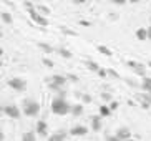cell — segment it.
I'll return each instance as SVG.
<instances>
[{"mask_svg": "<svg viewBox=\"0 0 151 141\" xmlns=\"http://www.w3.org/2000/svg\"><path fill=\"white\" fill-rule=\"evenodd\" d=\"M52 113L57 116H65L68 113H71V105L65 100V96L62 95H57V96L52 100Z\"/></svg>", "mask_w": 151, "mask_h": 141, "instance_id": "1", "label": "cell"}, {"mask_svg": "<svg viewBox=\"0 0 151 141\" xmlns=\"http://www.w3.org/2000/svg\"><path fill=\"white\" fill-rule=\"evenodd\" d=\"M67 80H68L67 75H52V76H47V78H45V83L48 85L50 90L58 91V95H62V96H63L62 86H65Z\"/></svg>", "mask_w": 151, "mask_h": 141, "instance_id": "2", "label": "cell"}, {"mask_svg": "<svg viewBox=\"0 0 151 141\" xmlns=\"http://www.w3.org/2000/svg\"><path fill=\"white\" fill-rule=\"evenodd\" d=\"M22 113L25 116H37L40 113V103L30 98H25L22 103Z\"/></svg>", "mask_w": 151, "mask_h": 141, "instance_id": "3", "label": "cell"}, {"mask_svg": "<svg viewBox=\"0 0 151 141\" xmlns=\"http://www.w3.org/2000/svg\"><path fill=\"white\" fill-rule=\"evenodd\" d=\"M7 85H9L12 90H15V91H25V88H27V81L23 78H9L7 80Z\"/></svg>", "mask_w": 151, "mask_h": 141, "instance_id": "4", "label": "cell"}, {"mask_svg": "<svg viewBox=\"0 0 151 141\" xmlns=\"http://www.w3.org/2000/svg\"><path fill=\"white\" fill-rule=\"evenodd\" d=\"M28 15H30V18L37 23V25H40V27H47V25H48V18L43 17L42 13H38V12H37V9H30V10H28Z\"/></svg>", "mask_w": 151, "mask_h": 141, "instance_id": "5", "label": "cell"}, {"mask_svg": "<svg viewBox=\"0 0 151 141\" xmlns=\"http://www.w3.org/2000/svg\"><path fill=\"white\" fill-rule=\"evenodd\" d=\"M126 65H128V68H131V70L136 73V75H139V76H143L145 78V73H146V66L143 65V63H139V62H134V60H129V62H126Z\"/></svg>", "mask_w": 151, "mask_h": 141, "instance_id": "6", "label": "cell"}, {"mask_svg": "<svg viewBox=\"0 0 151 141\" xmlns=\"http://www.w3.org/2000/svg\"><path fill=\"white\" fill-rule=\"evenodd\" d=\"M2 110H4V113L9 116V118H14V119L20 118V113H22L17 105H7V106H4Z\"/></svg>", "mask_w": 151, "mask_h": 141, "instance_id": "7", "label": "cell"}, {"mask_svg": "<svg viewBox=\"0 0 151 141\" xmlns=\"http://www.w3.org/2000/svg\"><path fill=\"white\" fill-rule=\"evenodd\" d=\"M86 133H88V128H86V126H83V124H75V126L70 129L71 136H85Z\"/></svg>", "mask_w": 151, "mask_h": 141, "instance_id": "8", "label": "cell"}, {"mask_svg": "<svg viewBox=\"0 0 151 141\" xmlns=\"http://www.w3.org/2000/svg\"><path fill=\"white\" fill-rule=\"evenodd\" d=\"M116 136L120 138L121 141H128V140H131V131H129L128 126H121L116 131Z\"/></svg>", "mask_w": 151, "mask_h": 141, "instance_id": "9", "label": "cell"}, {"mask_svg": "<svg viewBox=\"0 0 151 141\" xmlns=\"http://www.w3.org/2000/svg\"><path fill=\"white\" fill-rule=\"evenodd\" d=\"M101 116L100 115H95V116H91V129L93 131H100L101 129Z\"/></svg>", "mask_w": 151, "mask_h": 141, "instance_id": "10", "label": "cell"}, {"mask_svg": "<svg viewBox=\"0 0 151 141\" xmlns=\"http://www.w3.org/2000/svg\"><path fill=\"white\" fill-rule=\"evenodd\" d=\"M141 90L145 93H151V76H145L141 80Z\"/></svg>", "mask_w": 151, "mask_h": 141, "instance_id": "11", "label": "cell"}, {"mask_svg": "<svg viewBox=\"0 0 151 141\" xmlns=\"http://www.w3.org/2000/svg\"><path fill=\"white\" fill-rule=\"evenodd\" d=\"M37 133H38L40 136H47V123H45L43 119H40V121L37 123Z\"/></svg>", "mask_w": 151, "mask_h": 141, "instance_id": "12", "label": "cell"}, {"mask_svg": "<svg viewBox=\"0 0 151 141\" xmlns=\"http://www.w3.org/2000/svg\"><path fill=\"white\" fill-rule=\"evenodd\" d=\"M48 141H65V133L63 131H57L48 138Z\"/></svg>", "mask_w": 151, "mask_h": 141, "instance_id": "13", "label": "cell"}, {"mask_svg": "<svg viewBox=\"0 0 151 141\" xmlns=\"http://www.w3.org/2000/svg\"><path fill=\"white\" fill-rule=\"evenodd\" d=\"M85 65H86V68H88V70L95 71V73H98V71H100V66H98V63H95L93 60H86V62H85Z\"/></svg>", "mask_w": 151, "mask_h": 141, "instance_id": "14", "label": "cell"}, {"mask_svg": "<svg viewBox=\"0 0 151 141\" xmlns=\"http://www.w3.org/2000/svg\"><path fill=\"white\" fill-rule=\"evenodd\" d=\"M71 115L73 116H81L83 115V105H73L71 106Z\"/></svg>", "mask_w": 151, "mask_h": 141, "instance_id": "15", "label": "cell"}, {"mask_svg": "<svg viewBox=\"0 0 151 141\" xmlns=\"http://www.w3.org/2000/svg\"><path fill=\"white\" fill-rule=\"evenodd\" d=\"M113 111L110 110V106H106V105H101L100 106V116L101 118H106V116H110Z\"/></svg>", "mask_w": 151, "mask_h": 141, "instance_id": "16", "label": "cell"}, {"mask_svg": "<svg viewBox=\"0 0 151 141\" xmlns=\"http://www.w3.org/2000/svg\"><path fill=\"white\" fill-rule=\"evenodd\" d=\"M134 35H136L138 40H146L148 38V30H146V28H138Z\"/></svg>", "mask_w": 151, "mask_h": 141, "instance_id": "17", "label": "cell"}, {"mask_svg": "<svg viewBox=\"0 0 151 141\" xmlns=\"http://www.w3.org/2000/svg\"><path fill=\"white\" fill-rule=\"evenodd\" d=\"M37 45H38V48H42L45 53H47V55L53 52V47H52V45H48V43H43V42H38Z\"/></svg>", "mask_w": 151, "mask_h": 141, "instance_id": "18", "label": "cell"}, {"mask_svg": "<svg viewBox=\"0 0 151 141\" xmlns=\"http://www.w3.org/2000/svg\"><path fill=\"white\" fill-rule=\"evenodd\" d=\"M35 9H37V12L42 13L43 17H48V15H50V9H48V7H45V5H40V4H38Z\"/></svg>", "mask_w": 151, "mask_h": 141, "instance_id": "19", "label": "cell"}, {"mask_svg": "<svg viewBox=\"0 0 151 141\" xmlns=\"http://www.w3.org/2000/svg\"><path fill=\"white\" fill-rule=\"evenodd\" d=\"M22 141H37L35 133H33V131H27V133H23V135H22Z\"/></svg>", "mask_w": 151, "mask_h": 141, "instance_id": "20", "label": "cell"}, {"mask_svg": "<svg viewBox=\"0 0 151 141\" xmlns=\"http://www.w3.org/2000/svg\"><path fill=\"white\" fill-rule=\"evenodd\" d=\"M96 50L100 53H103V55H106V57H111V55H113V53H111V50L108 48V47H105V45H98Z\"/></svg>", "mask_w": 151, "mask_h": 141, "instance_id": "21", "label": "cell"}, {"mask_svg": "<svg viewBox=\"0 0 151 141\" xmlns=\"http://www.w3.org/2000/svg\"><path fill=\"white\" fill-rule=\"evenodd\" d=\"M138 96L141 98V100H145V101H146L148 105L151 106V93H145V91H141L139 95H138Z\"/></svg>", "mask_w": 151, "mask_h": 141, "instance_id": "22", "label": "cell"}, {"mask_svg": "<svg viewBox=\"0 0 151 141\" xmlns=\"http://www.w3.org/2000/svg\"><path fill=\"white\" fill-rule=\"evenodd\" d=\"M0 17H2V20H4L5 23H9V25L12 23V15H10L9 12H2L0 13Z\"/></svg>", "mask_w": 151, "mask_h": 141, "instance_id": "23", "label": "cell"}, {"mask_svg": "<svg viewBox=\"0 0 151 141\" xmlns=\"http://www.w3.org/2000/svg\"><path fill=\"white\" fill-rule=\"evenodd\" d=\"M58 53H60L63 58H71V57H73L71 52H70V50H67V48H58Z\"/></svg>", "mask_w": 151, "mask_h": 141, "instance_id": "24", "label": "cell"}, {"mask_svg": "<svg viewBox=\"0 0 151 141\" xmlns=\"http://www.w3.org/2000/svg\"><path fill=\"white\" fill-rule=\"evenodd\" d=\"M101 100H105V101H113V96H111V93H106V91H101Z\"/></svg>", "mask_w": 151, "mask_h": 141, "instance_id": "25", "label": "cell"}, {"mask_svg": "<svg viewBox=\"0 0 151 141\" xmlns=\"http://www.w3.org/2000/svg\"><path fill=\"white\" fill-rule=\"evenodd\" d=\"M60 30H62V33H65V35H70V37H76V33H75V32H71L70 28H67V27H62Z\"/></svg>", "mask_w": 151, "mask_h": 141, "instance_id": "26", "label": "cell"}, {"mask_svg": "<svg viewBox=\"0 0 151 141\" xmlns=\"http://www.w3.org/2000/svg\"><path fill=\"white\" fill-rule=\"evenodd\" d=\"M106 73L110 76H113V78H120V75H118V71H115L113 68H106Z\"/></svg>", "mask_w": 151, "mask_h": 141, "instance_id": "27", "label": "cell"}, {"mask_svg": "<svg viewBox=\"0 0 151 141\" xmlns=\"http://www.w3.org/2000/svg\"><path fill=\"white\" fill-rule=\"evenodd\" d=\"M42 62H43L45 66H48V68H52V66H53V62H52L50 58H47V57H43V60H42Z\"/></svg>", "mask_w": 151, "mask_h": 141, "instance_id": "28", "label": "cell"}, {"mask_svg": "<svg viewBox=\"0 0 151 141\" xmlns=\"http://www.w3.org/2000/svg\"><path fill=\"white\" fill-rule=\"evenodd\" d=\"M81 100H83V103H91V96H90L88 93L81 95Z\"/></svg>", "mask_w": 151, "mask_h": 141, "instance_id": "29", "label": "cell"}, {"mask_svg": "<svg viewBox=\"0 0 151 141\" xmlns=\"http://www.w3.org/2000/svg\"><path fill=\"white\" fill-rule=\"evenodd\" d=\"M108 106H110L111 111H115V110H118V106H120V105H118V101H115V100H113V101H111Z\"/></svg>", "mask_w": 151, "mask_h": 141, "instance_id": "30", "label": "cell"}, {"mask_svg": "<svg viewBox=\"0 0 151 141\" xmlns=\"http://www.w3.org/2000/svg\"><path fill=\"white\" fill-rule=\"evenodd\" d=\"M96 75H98V76H101V78H105V76L108 75V73H106V68H100V71H98Z\"/></svg>", "mask_w": 151, "mask_h": 141, "instance_id": "31", "label": "cell"}, {"mask_svg": "<svg viewBox=\"0 0 151 141\" xmlns=\"http://www.w3.org/2000/svg\"><path fill=\"white\" fill-rule=\"evenodd\" d=\"M67 78L70 80V81H75V83L78 81V76H76V75H73V73H68V75H67Z\"/></svg>", "mask_w": 151, "mask_h": 141, "instance_id": "32", "label": "cell"}, {"mask_svg": "<svg viewBox=\"0 0 151 141\" xmlns=\"http://www.w3.org/2000/svg\"><path fill=\"white\" fill-rule=\"evenodd\" d=\"M106 141H121V140L116 136V135H115V136H113V135H108V136H106Z\"/></svg>", "mask_w": 151, "mask_h": 141, "instance_id": "33", "label": "cell"}, {"mask_svg": "<svg viewBox=\"0 0 151 141\" xmlns=\"http://www.w3.org/2000/svg\"><path fill=\"white\" fill-rule=\"evenodd\" d=\"M128 0H111V4H116V5H123V4H126Z\"/></svg>", "mask_w": 151, "mask_h": 141, "instance_id": "34", "label": "cell"}, {"mask_svg": "<svg viewBox=\"0 0 151 141\" xmlns=\"http://www.w3.org/2000/svg\"><path fill=\"white\" fill-rule=\"evenodd\" d=\"M126 83L129 85V86H133V88H136L138 85H136V81H134V80H126Z\"/></svg>", "mask_w": 151, "mask_h": 141, "instance_id": "35", "label": "cell"}, {"mask_svg": "<svg viewBox=\"0 0 151 141\" xmlns=\"http://www.w3.org/2000/svg\"><path fill=\"white\" fill-rule=\"evenodd\" d=\"M73 4H75V5H80V4H85V0H73Z\"/></svg>", "mask_w": 151, "mask_h": 141, "instance_id": "36", "label": "cell"}, {"mask_svg": "<svg viewBox=\"0 0 151 141\" xmlns=\"http://www.w3.org/2000/svg\"><path fill=\"white\" fill-rule=\"evenodd\" d=\"M146 30H148V40H151V25H150V27H148Z\"/></svg>", "mask_w": 151, "mask_h": 141, "instance_id": "37", "label": "cell"}, {"mask_svg": "<svg viewBox=\"0 0 151 141\" xmlns=\"http://www.w3.org/2000/svg\"><path fill=\"white\" fill-rule=\"evenodd\" d=\"M81 25H83V27H90V22H86V20H81Z\"/></svg>", "mask_w": 151, "mask_h": 141, "instance_id": "38", "label": "cell"}, {"mask_svg": "<svg viewBox=\"0 0 151 141\" xmlns=\"http://www.w3.org/2000/svg\"><path fill=\"white\" fill-rule=\"evenodd\" d=\"M128 141H136V140H133V138H131V140H128Z\"/></svg>", "mask_w": 151, "mask_h": 141, "instance_id": "39", "label": "cell"}, {"mask_svg": "<svg viewBox=\"0 0 151 141\" xmlns=\"http://www.w3.org/2000/svg\"><path fill=\"white\" fill-rule=\"evenodd\" d=\"M150 66H151V62H150Z\"/></svg>", "mask_w": 151, "mask_h": 141, "instance_id": "40", "label": "cell"}]
</instances>
